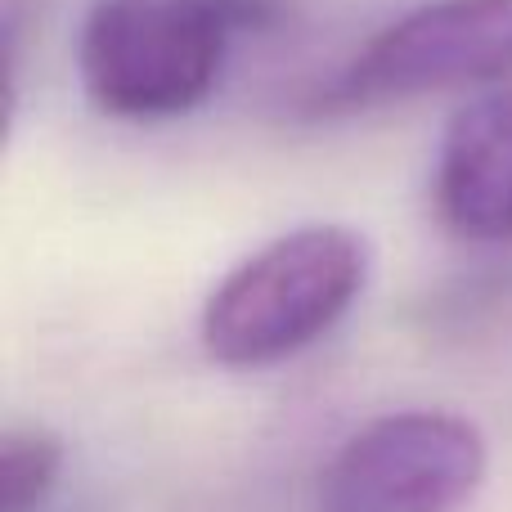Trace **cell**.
Masks as SVG:
<instances>
[{
  "mask_svg": "<svg viewBox=\"0 0 512 512\" xmlns=\"http://www.w3.org/2000/svg\"><path fill=\"white\" fill-rule=\"evenodd\" d=\"M486 463V436L463 414H382L324 463L315 512H459L486 481Z\"/></svg>",
  "mask_w": 512,
  "mask_h": 512,
  "instance_id": "3957f363",
  "label": "cell"
},
{
  "mask_svg": "<svg viewBox=\"0 0 512 512\" xmlns=\"http://www.w3.org/2000/svg\"><path fill=\"white\" fill-rule=\"evenodd\" d=\"M369 239L351 225H301L239 261L203 306V346L225 369L292 360L342 324L369 283Z\"/></svg>",
  "mask_w": 512,
  "mask_h": 512,
  "instance_id": "7a4b0ae2",
  "label": "cell"
},
{
  "mask_svg": "<svg viewBox=\"0 0 512 512\" xmlns=\"http://www.w3.org/2000/svg\"><path fill=\"white\" fill-rule=\"evenodd\" d=\"M504 77H512V0H423L373 32L319 90L315 108H369L495 86Z\"/></svg>",
  "mask_w": 512,
  "mask_h": 512,
  "instance_id": "277c9868",
  "label": "cell"
},
{
  "mask_svg": "<svg viewBox=\"0 0 512 512\" xmlns=\"http://www.w3.org/2000/svg\"><path fill=\"white\" fill-rule=\"evenodd\" d=\"M63 459L68 450L50 427H9L0 441V512H45Z\"/></svg>",
  "mask_w": 512,
  "mask_h": 512,
  "instance_id": "8992f818",
  "label": "cell"
},
{
  "mask_svg": "<svg viewBox=\"0 0 512 512\" xmlns=\"http://www.w3.org/2000/svg\"><path fill=\"white\" fill-rule=\"evenodd\" d=\"M432 198L450 234L512 248V90L463 104L450 117L436 153Z\"/></svg>",
  "mask_w": 512,
  "mask_h": 512,
  "instance_id": "5b68a950",
  "label": "cell"
},
{
  "mask_svg": "<svg viewBox=\"0 0 512 512\" xmlns=\"http://www.w3.org/2000/svg\"><path fill=\"white\" fill-rule=\"evenodd\" d=\"M274 0H95L77 72L99 113L171 122L212 99L230 41L274 23Z\"/></svg>",
  "mask_w": 512,
  "mask_h": 512,
  "instance_id": "6da1fadb",
  "label": "cell"
}]
</instances>
